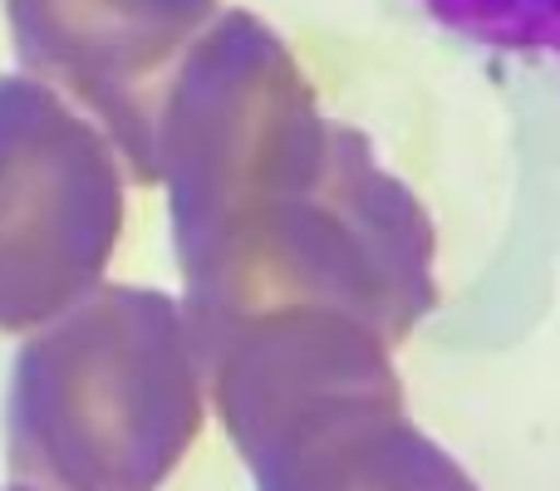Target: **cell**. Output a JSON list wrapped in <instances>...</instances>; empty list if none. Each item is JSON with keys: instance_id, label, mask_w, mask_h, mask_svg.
<instances>
[{"instance_id": "6da1fadb", "label": "cell", "mask_w": 560, "mask_h": 491, "mask_svg": "<svg viewBox=\"0 0 560 491\" xmlns=\"http://www.w3.org/2000/svg\"><path fill=\"white\" fill-rule=\"evenodd\" d=\"M202 428L173 300L108 285L15 354L5 463L25 491H158Z\"/></svg>"}, {"instance_id": "7a4b0ae2", "label": "cell", "mask_w": 560, "mask_h": 491, "mask_svg": "<svg viewBox=\"0 0 560 491\" xmlns=\"http://www.w3.org/2000/svg\"><path fill=\"white\" fill-rule=\"evenodd\" d=\"M256 491H477L404 423L384 339L329 309L266 315L207 349Z\"/></svg>"}, {"instance_id": "3957f363", "label": "cell", "mask_w": 560, "mask_h": 491, "mask_svg": "<svg viewBox=\"0 0 560 491\" xmlns=\"http://www.w3.org/2000/svg\"><path fill=\"white\" fill-rule=\"evenodd\" d=\"M104 138L39 79H0V329L55 319L94 290L118 236Z\"/></svg>"}, {"instance_id": "277c9868", "label": "cell", "mask_w": 560, "mask_h": 491, "mask_svg": "<svg viewBox=\"0 0 560 491\" xmlns=\"http://www.w3.org/2000/svg\"><path fill=\"white\" fill-rule=\"evenodd\" d=\"M15 49L39 79L74 94L128 163L158 177V128L187 45L212 0H5Z\"/></svg>"}, {"instance_id": "5b68a950", "label": "cell", "mask_w": 560, "mask_h": 491, "mask_svg": "<svg viewBox=\"0 0 560 491\" xmlns=\"http://www.w3.org/2000/svg\"><path fill=\"white\" fill-rule=\"evenodd\" d=\"M428 20L477 49L541 65L560 79V0H418Z\"/></svg>"}, {"instance_id": "8992f818", "label": "cell", "mask_w": 560, "mask_h": 491, "mask_svg": "<svg viewBox=\"0 0 560 491\" xmlns=\"http://www.w3.org/2000/svg\"><path fill=\"white\" fill-rule=\"evenodd\" d=\"M10 491H25V487H10Z\"/></svg>"}]
</instances>
